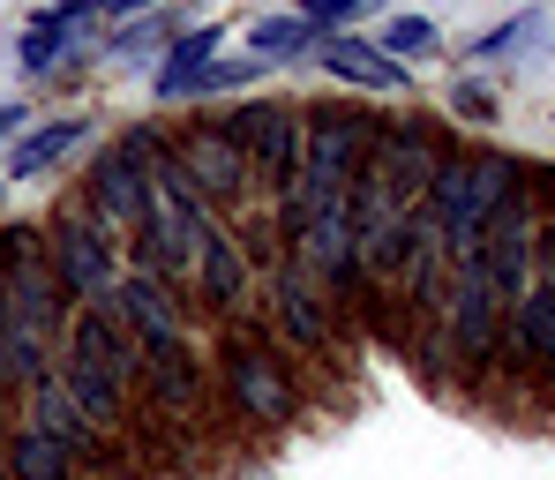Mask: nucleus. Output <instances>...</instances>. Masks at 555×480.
<instances>
[{
	"label": "nucleus",
	"instance_id": "f257e3e1",
	"mask_svg": "<svg viewBox=\"0 0 555 480\" xmlns=\"http://www.w3.org/2000/svg\"><path fill=\"white\" fill-rule=\"evenodd\" d=\"M518 189H526V166H518V158H503V151H465L459 143V151L436 166V189H428V203H421L413 218H428V225L443 233L451 263H459V256H480L495 210Z\"/></svg>",
	"mask_w": 555,
	"mask_h": 480
},
{
	"label": "nucleus",
	"instance_id": "f03ea898",
	"mask_svg": "<svg viewBox=\"0 0 555 480\" xmlns=\"http://www.w3.org/2000/svg\"><path fill=\"white\" fill-rule=\"evenodd\" d=\"M218 390L233 405L241 428L256 436H278L300 420V390H293V368H285V346L271 338L263 315H233L225 323V346H218Z\"/></svg>",
	"mask_w": 555,
	"mask_h": 480
},
{
	"label": "nucleus",
	"instance_id": "7ed1b4c3",
	"mask_svg": "<svg viewBox=\"0 0 555 480\" xmlns=\"http://www.w3.org/2000/svg\"><path fill=\"white\" fill-rule=\"evenodd\" d=\"M210 225H218V203L195 189L181 166H173V151H166V166H151V218L128 233L135 271H158L173 286H195V256H203Z\"/></svg>",
	"mask_w": 555,
	"mask_h": 480
},
{
	"label": "nucleus",
	"instance_id": "20e7f679",
	"mask_svg": "<svg viewBox=\"0 0 555 480\" xmlns=\"http://www.w3.org/2000/svg\"><path fill=\"white\" fill-rule=\"evenodd\" d=\"M46 256H53V278L68 293V308H105L113 286H120V271H128V241L98 218L83 195L46 225Z\"/></svg>",
	"mask_w": 555,
	"mask_h": 480
},
{
	"label": "nucleus",
	"instance_id": "39448f33",
	"mask_svg": "<svg viewBox=\"0 0 555 480\" xmlns=\"http://www.w3.org/2000/svg\"><path fill=\"white\" fill-rule=\"evenodd\" d=\"M218 128L248 151V181L263 203L300 181V105H285V98H241V105H225L218 113Z\"/></svg>",
	"mask_w": 555,
	"mask_h": 480
},
{
	"label": "nucleus",
	"instance_id": "423d86ee",
	"mask_svg": "<svg viewBox=\"0 0 555 480\" xmlns=\"http://www.w3.org/2000/svg\"><path fill=\"white\" fill-rule=\"evenodd\" d=\"M263 323H271V338L285 346V353H300V361H331V353H338V323H346V308L315 286L300 263H278L271 286H263Z\"/></svg>",
	"mask_w": 555,
	"mask_h": 480
},
{
	"label": "nucleus",
	"instance_id": "0eeeda50",
	"mask_svg": "<svg viewBox=\"0 0 555 480\" xmlns=\"http://www.w3.org/2000/svg\"><path fill=\"white\" fill-rule=\"evenodd\" d=\"M173 166L218 203V218H241L248 203H263L256 181H248V151H241L218 120H188L181 135H173Z\"/></svg>",
	"mask_w": 555,
	"mask_h": 480
},
{
	"label": "nucleus",
	"instance_id": "6e6552de",
	"mask_svg": "<svg viewBox=\"0 0 555 480\" xmlns=\"http://www.w3.org/2000/svg\"><path fill=\"white\" fill-rule=\"evenodd\" d=\"M503 323H511V308L495 300L480 256H459V263H451V315H443L451 361H459V368H488V361L503 353Z\"/></svg>",
	"mask_w": 555,
	"mask_h": 480
},
{
	"label": "nucleus",
	"instance_id": "1a4fd4ad",
	"mask_svg": "<svg viewBox=\"0 0 555 480\" xmlns=\"http://www.w3.org/2000/svg\"><path fill=\"white\" fill-rule=\"evenodd\" d=\"M459 151V135H443L436 120H383V135H375L369 166L390 181V195L405 203V210H421L428 189H436V166Z\"/></svg>",
	"mask_w": 555,
	"mask_h": 480
},
{
	"label": "nucleus",
	"instance_id": "9d476101",
	"mask_svg": "<svg viewBox=\"0 0 555 480\" xmlns=\"http://www.w3.org/2000/svg\"><path fill=\"white\" fill-rule=\"evenodd\" d=\"M105 308L128 323V338H135L143 353H158V346H181V338H188V293L173 286V278H158V271H135V263H128Z\"/></svg>",
	"mask_w": 555,
	"mask_h": 480
},
{
	"label": "nucleus",
	"instance_id": "9b49d317",
	"mask_svg": "<svg viewBox=\"0 0 555 480\" xmlns=\"http://www.w3.org/2000/svg\"><path fill=\"white\" fill-rule=\"evenodd\" d=\"M248 293H256V256H248L241 225L218 218L195 256V300L210 308V323H233V315H248Z\"/></svg>",
	"mask_w": 555,
	"mask_h": 480
},
{
	"label": "nucleus",
	"instance_id": "f8f14e48",
	"mask_svg": "<svg viewBox=\"0 0 555 480\" xmlns=\"http://www.w3.org/2000/svg\"><path fill=\"white\" fill-rule=\"evenodd\" d=\"M83 203H91L98 218H105V225H113V233L128 241V233H135V225L151 218V166H143V158H135V151H128L120 135H113V143L98 151L91 181H83Z\"/></svg>",
	"mask_w": 555,
	"mask_h": 480
},
{
	"label": "nucleus",
	"instance_id": "ddd939ff",
	"mask_svg": "<svg viewBox=\"0 0 555 480\" xmlns=\"http://www.w3.org/2000/svg\"><path fill=\"white\" fill-rule=\"evenodd\" d=\"M143 398H151V413H166V420H195V405L210 398V353H203L195 338L143 353Z\"/></svg>",
	"mask_w": 555,
	"mask_h": 480
},
{
	"label": "nucleus",
	"instance_id": "4468645a",
	"mask_svg": "<svg viewBox=\"0 0 555 480\" xmlns=\"http://www.w3.org/2000/svg\"><path fill=\"white\" fill-rule=\"evenodd\" d=\"M61 353L68 361H91V368H105L113 384H143V346L128 338V323L113 315V308H76L68 315V338H61Z\"/></svg>",
	"mask_w": 555,
	"mask_h": 480
},
{
	"label": "nucleus",
	"instance_id": "2eb2a0df",
	"mask_svg": "<svg viewBox=\"0 0 555 480\" xmlns=\"http://www.w3.org/2000/svg\"><path fill=\"white\" fill-rule=\"evenodd\" d=\"M91 135H98V120H83V113H61V120L23 128V135H15V151H8V181H38V173L68 166Z\"/></svg>",
	"mask_w": 555,
	"mask_h": 480
},
{
	"label": "nucleus",
	"instance_id": "dca6fc26",
	"mask_svg": "<svg viewBox=\"0 0 555 480\" xmlns=\"http://www.w3.org/2000/svg\"><path fill=\"white\" fill-rule=\"evenodd\" d=\"M53 376H61V390L83 405V420H91L98 436H120V428L135 420V390L113 384L105 368H91V361H68V353H61V368H53Z\"/></svg>",
	"mask_w": 555,
	"mask_h": 480
},
{
	"label": "nucleus",
	"instance_id": "f3484780",
	"mask_svg": "<svg viewBox=\"0 0 555 480\" xmlns=\"http://www.w3.org/2000/svg\"><path fill=\"white\" fill-rule=\"evenodd\" d=\"M315 68H331L338 83H353V91H405V68L361 38V30H346V38H323V53H315Z\"/></svg>",
	"mask_w": 555,
	"mask_h": 480
},
{
	"label": "nucleus",
	"instance_id": "a211bd4d",
	"mask_svg": "<svg viewBox=\"0 0 555 480\" xmlns=\"http://www.w3.org/2000/svg\"><path fill=\"white\" fill-rule=\"evenodd\" d=\"M503 353L526 361L533 376H555V286H533L518 308H511V323H503Z\"/></svg>",
	"mask_w": 555,
	"mask_h": 480
},
{
	"label": "nucleus",
	"instance_id": "6ab92c4d",
	"mask_svg": "<svg viewBox=\"0 0 555 480\" xmlns=\"http://www.w3.org/2000/svg\"><path fill=\"white\" fill-rule=\"evenodd\" d=\"M30 428H38V436H53V443H61V451H68L76 466L105 451V436H98L91 420H83V405H76V398L61 390V376H53V384H38V390H30Z\"/></svg>",
	"mask_w": 555,
	"mask_h": 480
},
{
	"label": "nucleus",
	"instance_id": "aec40b11",
	"mask_svg": "<svg viewBox=\"0 0 555 480\" xmlns=\"http://www.w3.org/2000/svg\"><path fill=\"white\" fill-rule=\"evenodd\" d=\"M218 38H225L218 23H188L181 38H173V46L158 53V105H181L188 83H195V76H203V68L218 61Z\"/></svg>",
	"mask_w": 555,
	"mask_h": 480
},
{
	"label": "nucleus",
	"instance_id": "412c9836",
	"mask_svg": "<svg viewBox=\"0 0 555 480\" xmlns=\"http://www.w3.org/2000/svg\"><path fill=\"white\" fill-rule=\"evenodd\" d=\"M0 466H8V480H76L83 466L53 443V436H38L30 420H15L8 436H0Z\"/></svg>",
	"mask_w": 555,
	"mask_h": 480
},
{
	"label": "nucleus",
	"instance_id": "4be33fe9",
	"mask_svg": "<svg viewBox=\"0 0 555 480\" xmlns=\"http://www.w3.org/2000/svg\"><path fill=\"white\" fill-rule=\"evenodd\" d=\"M248 53L256 61H271V68H285V61H308V53H323V30L293 8V15H256L248 23Z\"/></svg>",
	"mask_w": 555,
	"mask_h": 480
},
{
	"label": "nucleus",
	"instance_id": "5701e85b",
	"mask_svg": "<svg viewBox=\"0 0 555 480\" xmlns=\"http://www.w3.org/2000/svg\"><path fill=\"white\" fill-rule=\"evenodd\" d=\"M181 30H188V23L173 15V8H151V15H135L128 30H113V38H105V61H128V53H166Z\"/></svg>",
	"mask_w": 555,
	"mask_h": 480
},
{
	"label": "nucleus",
	"instance_id": "b1692460",
	"mask_svg": "<svg viewBox=\"0 0 555 480\" xmlns=\"http://www.w3.org/2000/svg\"><path fill=\"white\" fill-rule=\"evenodd\" d=\"M271 76V61H256V53H241V61H210L195 83H188V98H225V91H248V83H263Z\"/></svg>",
	"mask_w": 555,
	"mask_h": 480
},
{
	"label": "nucleus",
	"instance_id": "393cba45",
	"mask_svg": "<svg viewBox=\"0 0 555 480\" xmlns=\"http://www.w3.org/2000/svg\"><path fill=\"white\" fill-rule=\"evenodd\" d=\"M375 46H383V53H390V61L405 68V61H421V53H436V23H428V15H390Z\"/></svg>",
	"mask_w": 555,
	"mask_h": 480
},
{
	"label": "nucleus",
	"instance_id": "a878e982",
	"mask_svg": "<svg viewBox=\"0 0 555 480\" xmlns=\"http://www.w3.org/2000/svg\"><path fill=\"white\" fill-rule=\"evenodd\" d=\"M375 8H383V0H300V15H308L323 38H346V30H353L361 15H375Z\"/></svg>",
	"mask_w": 555,
	"mask_h": 480
},
{
	"label": "nucleus",
	"instance_id": "bb28decb",
	"mask_svg": "<svg viewBox=\"0 0 555 480\" xmlns=\"http://www.w3.org/2000/svg\"><path fill=\"white\" fill-rule=\"evenodd\" d=\"M533 38H541V8H526L518 23H503L495 38H480V53H511V46H533Z\"/></svg>",
	"mask_w": 555,
	"mask_h": 480
},
{
	"label": "nucleus",
	"instance_id": "cd10ccee",
	"mask_svg": "<svg viewBox=\"0 0 555 480\" xmlns=\"http://www.w3.org/2000/svg\"><path fill=\"white\" fill-rule=\"evenodd\" d=\"M451 113H465V120H495V91H488V83H459V91H451Z\"/></svg>",
	"mask_w": 555,
	"mask_h": 480
},
{
	"label": "nucleus",
	"instance_id": "c85d7f7f",
	"mask_svg": "<svg viewBox=\"0 0 555 480\" xmlns=\"http://www.w3.org/2000/svg\"><path fill=\"white\" fill-rule=\"evenodd\" d=\"M98 15H113V23H135V15H151V8H166V0H91Z\"/></svg>",
	"mask_w": 555,
	"mask_h": 480
},
{
	"label": "nucleus",
	"instance_id": "c756f323",
	"mask_svg": "<svg viewBox=\"0 0 555 480\" xmlns=\"http://www.w3.org/2000/svg\"><path fill=\"white\" fill-rule=\"evenodd\" d=\"M23 128H30V105H15V98H8V105H0V143H8V135H23Z\"/></svg>",
	"mask_w": 555,
	"mask_h": 480
},
{
	"label": "nucleus",
	"instance_id": "7c9ffc66",
	"mask_svg": "<svg viewBox=\"0 0 555 480\" xmlns=\"http://www.w3.org/2000/svg\"><path fill=\"white\" fill-rule=\"evenodd\" d=\"M53 8H83V0H53Z\"/></svg>",
	"mask_w": 555,
	"mask_h": 480
},
{
	"label": "nucleus",
	"instance_id": "2f4dec72",
	"mask_svg": "<svg viewBox=\"0 0 555 480\" xmlns=\"http://www.w3.org/2000/svg\"><path fill=\"white\" fill-rule=\"evenodd\" d=\"M0 195H8V181H0Z\"/></svg>",
	"mask_w": 555,
	"mask_h": 480
},
{
	"label": "nucleus",
	"instance_id": "473e14b6",
	"mask_svg": "<svg viewBox=\"0 0 555 480\" xmlns=\"http://www.w3.org/2000/svg\"><path fill=\"white\" fill-rule=\"evenodd\" d=\"M0 480H8V466H0Z\"/></svg>",
	"mask_w": 555,
	"mask_h": 480
},
{
	"label": "nucleus",
	"instance_id": "72a5a7b5",
	"mask_svg": "<svg viewBox=\"0 0 555 480\" xmlns=\"http://www.w3.org/2000/svg\"><path fill=\"white\" fill-rule=\"evenodd\" d=\"M0 436H8V428H0Z\"/></svg>",
	"mask_w": 555,
	"mask_h": 480
}]
</instances>
